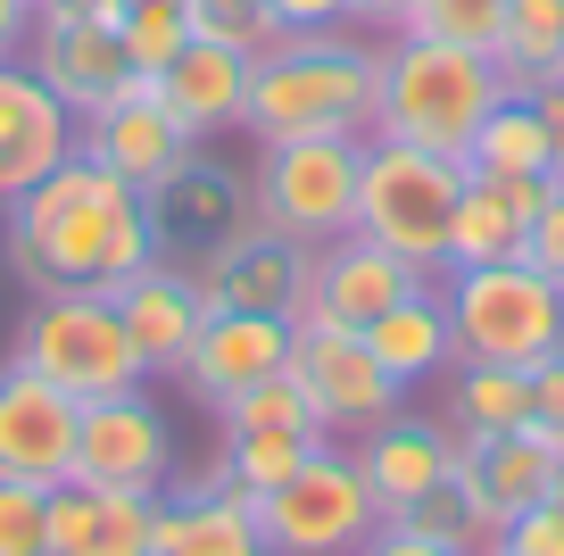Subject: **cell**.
Returning a JSON list of instances; mask_svg holds the SVG:
<instances>
[{
  "label": "cell",
  "mask_w": 564,
  "mask_h": 556,
  "mask_svg": "<svg viewBox=\"0 0 564 556\" xmlns=\"http://www.w3.org/2000/svg\"><path fill=\"white\" fill-rule=\"evenodd\" d=\"M366 349L399 374L406 391L423 383V374H441V365H457V332H448V308H441V282H423V291H406L399 308H382L366 324Z\"/></svg>",
  "instance_id": "d4e9b609"
},
{
  "label": "cell",
  "mask_w": 564,
  "mask_h": 556,
  "mask_svg": "<svg viewBox=\"0 0 564 556\" xmlns=\"http://www.w3.org/2000/svg\"><path fill=\"white\" fill-rule=\"evenodd\" d=\"M556 466H564V449L540 432V424H523V432H490V440H465L457 449V482L474 490V506H481V523H514L523 506H540L547 490H556Z\"/></svg>",
  "instance_id": "7402d4cb"
},
{
  "label": "cell",
  "mask_w": 564,
  "mask_h": 556,
  "mask_svg": "<svg viewBox=\"0 0 564 556\" xmlns=\"http://www.w3.org/2000/svg\"><path fill=\"white\" fill-rule=\"evenodd\" d=\"M357 167H366V141H258V174H249L258 225L307 249L340 242L357 225Z\"/></svg>",
  "instance_id": "ba28073f"
},
{
  "label": "cell",
  "mask_w": 564,
  "mask_h": 556,
  "mask_svg": "<svg viewBox=\"0 0 564 556\" xmlns=\"http://www.w3.org/2000/svg\"><path fill=\"white\" fill-rule=\"evenodd\" d=\"M474 556H507V548H498V539H481V548H474Z\"/></svg>",
  "instance_id": "f6af8a7d"
},
{
  "label": "cell",
  "mask_w": 564,
  "mask_h": 556,
  "mask_svg": "<svg viewBox=\"0 0 564 556\" xmlns=\"http://www.w3.org/2000/svg\"><path fill=\"white\" fill-rule=\"evenodd\" d=\"M531 108H540V125H547V167H556V183H564V84H540Z\"/></svg>",
  "instance_id": "b9f144b4"
},
{
  "label": "cell",
  "mask_w": 564,
  "mask_h": 556,
  "mask_svg": "<svg viewBox=\"0 0 564 556\" xmlns=\"http://www.w3.org/2000/svg\"><path fill=\"white\" fill-rule=\"evenodd\" d=\"M349 449H357L373 499H382V523H390L399 506H415L423 490L457 482V449H465V440H457L448 416H415V407H399V416H382L373 432H357Z\"/></svg>",
  "instance_id": "e0dca14e"
},
{
  "label": "cell",
  "mask_w": 564,
  "mask_h": 556,
  "mask_svg": "<svg viewBox=\"0 0 564 556\" xmlns=\"http://www.w3.org/2000/svg\"><path fill=\"white\" fill-rule=\"evenodd\" d=\"M75 150L100 158V167H117L124 183H141V192H159V183L199 150V141L183 133V117L159 100V84H141V92H124V100L91 108V117H84V141H75Z\"/></svg>",
  "instance_id": "ac0fdd59"
},
{
  "label": "cell",
  "mask_w": 564,
  "mask_h": 556,
  "mask_svg": "<svg viewBox=\"0 0 564 556\" xmlns=\"http://www.w3.org/2000/svg\"><path fill=\"white\" fill-rule=\"evenodd\" d=\"M498 258H523V209L498 192L490 174L465 167V200H457V225H448V266H498Z\"/></svg>",
  "instance_id": "83f0119b"
},
{
  "label": "cell",
  "mask_w": 564,
  "mask_h": 556,
  "mask_svg": "<svg viewBox=\"0 0 564 556\" xmlns=\"http://www.w3.org/2000/svg\"><path fill=\"white\" fill-rule=\"evenodd\" d=\"M373 100H382V51L333 34H282L274 51L249 58V133L258 141H366Z\"/></svg>",
  "instance_id": "7a4b0ae2"
},
{
  "label": "cell",
  "mask_w": 564,
  "mask_h": 556,
  "mask_svg": "<svg viewBox=\"0 0 564 556\" xmlns=\"http://www.w3.org/2000/svg\"><path fill=\"white\" fill-rule=\"evenodd\" d=\"M117 316H124V332H133L141 365H150V374H175L183 349H192V341H199V324H208L199 266H183V258H150V266H141V275L117 291Z\"/></svg>",
  "instance_id": "44dd1931"
},
{
  "label": "cell",
  "mask_w": 564,
  "mask_h": 556,
  "mask_svg": "<svg viewBox=\"0 0 564 556\" xmlns=\"http://www.w3.org/2000/svg\"><path fill=\"white\" fill-rule=\"evenodd\" d=\"M441 308L457 332V357H490V365H547L564 349V291L523 258L498 266H448L441 275Z\"/></svg>",
  "instance_id": "8992f818"
},
{
  "label": "cell",
  "mask_w": 564,
  "mask_h": 556,
  "mask_svg": "<svg viewBox=\"0 0 564 556\" xmlns=\"http://www.w3.org/2000/svg\"><path fill=\"white\" fill-rule=\"evenodd\" d=\"M291 383L316 399V416H324L333 440H357V432H373L382 416L406 407V383L366 349V332L324 324V316H300V324H291Z\"/></svg>",
  "instance_id": "9c48e42d"
},
{
  "label": "cell",
  "mask_w": 564,
  "mask_h": 556,
  "mask_svg": "<svg viewBox=\"0 0 564 556\" xmlns=\"http://www.w3.org/2000/svg\"><path fill=\"white\" fill-rule=\"evenodd\" d=\"M291 365V316H258V308H208V324H199V341L183 349V391H192L199 407H232L241 391H258L265 374H282Z\"/></svg>",
  "instance_id": "4fadbf2b"
},
{
  "label": "cell",
  "mask_w": 564,
  "mask_h": 556,
  "mask_svg": "<svg viewBox=\"0 0 564 556\" xmlns=\"http://www.w3.org/2000/svg\"><path fill=\"white\" fill-rule=\"evenodd\" d=\"M159 556H274V548L258 532V499L208 482L159 499Z\"/></svg>",
  "instance_id": "cb8c5ba5"
},
{
  "label": "cell",
  "mask_w": 564,
  "mask_h": 556,
  "mask_svg": "<svg viewBox=\"0 0 564 556\" xmlns=\"http://www.w3.org/2000/svg\"><path fill=\"white\" fill-rule=\"evenodd\" d=\"M490 58L514 92L564 84V0H507V25H498Z\"/></svg>",
  "instance_id": "4316f807"
},
{
  "label": "cell",
  "mask_w": 564,
  "mask_h": 556,
  "mask_svg": "<svg viewBox=\"0 0 564 556\" xmlns=\"http://www.w3.org/2000/svg\"><path fill=\"white\" fill-rule=\"evenodd\" d=\"M307 266H316L307 242H291L274 225H241L225 249L199 258V291H208V308H258V316H291L300 324L307 316Z\"/></svg>",
  "instance_id": "9a60e30c"
},
{
  "label": "cell",
  "mask_w": 564,
  "mask_h": 556,
  "mask_svg": "<svg viewBox=\"0 0 564 556\" xmlns=\"http://www.w3.org/2000/svg\"><path fill=\"white\" fill-rule=\"evenodd\" d=\"M159 499L166 490H100L51 482V556H159Z\"/></svg>",
  "instance_id": "ffe728a7"
},
{
  "label": "cell",
  "mask_w": 564,
  "mask_h": 556,
  "mask_svg": "<svg viewBox=\"0 0 564 556\" xmlns=\"http://www.w3.org/2000/svg\"><path fill=\"white\" fill-rule=\"evenodd\" d=\"M507 0H415V18L399 34H432V42H465V51H498Z\"/></svg>",
  "instance_id": "1f68e13d"
},
{
  "label": "cell",
  "mask_w": 564,
  "mask_h": 556,
  "mask_svg": "<svg viewBox=\"0 0 564 556\" xmlns=\"http://www.w3.org/2000/svg\"><path fill=\"white\" fill-rule=\"evenodd\" d=\"M406 291H423V275L406 258H390L382 242H366V233H340V242L316 249V266H307V316H324V324H349L366 332L382 308H399Z\"/></svg>",
  "instance_id": "d6986e66"
},
{
  "label": "cell",
  "mask_w": 564,
  "mask_h": 556,
  "mask_svg": "<svg viewBox=\"0 0 564 556\" xmlns=\"http://www.w3.org/2000/svg\"><path fill=\"white\" fill-rule=\"evenodd\" d=\"M556 499H564V466H556Z\"/></svg>",
  "instance_id": "bcb514c9"
},
{
  "label": "cell",
  "mask_w": 564,
  "mask_h": 556,
  "mask_svg": "<svg viewBox=\"0 0 564 556\" xmlns=\"http://www.w3.org/2000/svg\"><path fill=\"white\" fill-rule=\"evenodd\" d=\"M498 548H507V556H564V499H556V490H547V499L540 506H523V515H514V523H498Z\"/></svg>",
  "instance_id": "8d00e7d4"
},
{
  "label": "cell",
  "mask_w": 564,
  "mask_h": 556,
  "mask_svg": "<svg viewBox=\"0 0 564 556\" xmlns=\"http://www.w3.org/2000/svg\"><path fill=\"white\" fill-rule=\"evenodd\" d=\"M75 141H84V117L25 58H0V209L25 200L51 167H67Z\"/></svg>",
  "instance_id": "5bb4252c"
},
{
  "label": "cell",
  "mask_w": 564,
  "mask_h": 556,
  "mask_svg": "<svg viewBox=\"0 0 564 556\" xmlns=\"http://www.w3.org/2000/svg\"><path fill=\"white\" fill-rule=\"evenodd\" d=\"M258 532H265L274 556H357L366 548L382 532V499H373V482H366L349 440H316L291 482L265 490Z\"/></svg>",
  "instance_id": "52a82bcc"
},
{
  "label": "cell",
  "mask_w": 564,
  "mask_h": 556,
  "mask_svg": "<svg viewBox=\"0 0 564 556\" xmlns=\"http://www.w3.org/2000/svg\"><path fill=\"white\" fill-rule=\"evenodd\" d=\"M448 424H457V440L523 432V424H531V365L457 357V374H448Z\"/></svg>",
  "instance_id": "484cf974"
},
{
  "label": "cell",
  "mask_w": 564,
  "mask_h": 556,
  "mask_svg": "<svg viewBox=\"0 0 564 556\" xmlns=\"http://www.w3.org/2000/svg\"><path fill=\"white\" fill-rule=\"evenodd\" d=\"M159 258V225H150V192L124 183L117 167L75 150L51 167L25 200H9V266L25 291H100L117 299L141 266Z\"/></svg>",
  "instance_id": "6da1fadb"
},
{
  "label": "cell",
  "mask_w": 564,
  "mask_h": 556,
  "mask_svg": "<svg viewBox=\"0 0 564 556\" xmlns=\"http://www.w3.org/2000/svg\"><path fill=\"white\" fill-rule=\"evenodd\" d=\"M150 225H159V258H183V249H192V266H199L208 249H225L241 225H258V200H249L241 174H225L216 158L192 150L159 192H150Z\"/></svg>",
  "instance_id": "2e32d148"
},
{
  "label": "cell",
  "mask_w": 564,
  "mask_h": 556,
  "mask_svg": "<svg viewBox=\"0 0 564 556\" xmlns=\"http://www.w3.org/2000/svg\"><path fill=\"white\" fill-rule=\"evenodd\" d=\"M216 424H225V432H307V440H333V432H324V416H316V399L291 383V365L265 374L258 391H241L232 407H216Z\"/></svg>",
  "instance_id": "4dcf8cb0"
},
{
  "label": "cell",
  "mask_w": 564,
  "mask_h": 556,
  "mask_svg": "<svg viewBox=\"0 0 564 556\" xmlns=\"http://www.w3.org/2000/svg\"><path fill=\"white\" fill-rule=\"evenodd\" d=\"M0 556H51V490L0 482Z\"/></svg>",
  "instance_id": "d590c367"
},
{
  "label": "cell",
  "mask_w": 564,
  "mask_h": 556,
  "mask_svg": "<svg viewBox=\"0 0 564 556\" xmlns=\"http://www.w3.org/2000/svg\"><path fill=\"white\" fill-rule=\"evenodd\" d=\"M523 266H540V275L564 291V183L540 200V216L523 225Z\"/></svg>",
  "instance_id": "74e56055"
},
{
  "label": "cell",
  "mask_w": 564,
  "mask_h": 556,
  "mask_svg": "<svg viewBox=\"0 0 564 556\" xmlns=\"http://www.w3.org/2000/svg\"><path fill=\"white\" fill-rule=\"evenodd\" d=\"M75 424L84 407L67 399L58 383H42L34 365L0 357V482H67L75 473Z\"/></svg>",
  "instance_id": "7c38bea8"
},
{
  "label": "cell",
  "mask_w": 564,
  "mask_h": 556,
  "mask_svg": "<svg viewBox=\"0 0 564 556\" xmlns=\"http://www.w3.org/2000/svg\"><path fill=\"white\" fill-rule=\"evenodd\" d=\"M9 357L34 365L42 383H58L75 407L150 383V365H141L117 299H100V291H42L34 308L18 316V332H9Z\"/></svg>",
  "instance_id": "5b68a950"
},
{
  "label": "cell",
  "mask_w": 564,
  "mask_h": 556,
  "mask_svg": "<svg viewBox=\"0 0 564 556\" xmlns=\"http://www.w3.org/2000/svg\"><path fill=\"white\" fill-rule=\"evenodd\" d=\"M465 167L474 174H556L547 167V125H540V108H531V92H507V100L481 117Z\"/></svg>",
  "instance_id": "f1b7e54d"
},
{
  "label": "cell",
  "mask_w": 564,
  "mask_h": 556,
  "mask_svg": "<svg viewBox=\"0 0 564 556\" xmlns=\"http://www.w3.org/2000/svg\"><path fill=\"white\" fill-rule=\"evenodd\" d=\"M465 200V158L415 150V141L366 133V167H357V233L406 258L423 282L448 275V225Z\"/></svg>",
  "instance_id": "277c9868"
},
{
  "label": "cell",
  "mask_w": 564,
  "mask_h": 556,
  "mask_svg": "<svg viewBox=\"0 0 564 556\" xmlns=\"http://www.w3.org/2000/svg\"><path fill=\"white\" fill-rule=\"evenodd\" d=\"M406 18H415V0H349V25H390L399 34Z\"/></svg>",
  "instance_id": "7bdbcfd3"
},
{
  "label": "cell",
  "mask_w": 564,
  "mask_h": 556,
  "mask_svg": "<svg viewBox=\"0 0 564 556\" xmlns=\"http://www.w3.org/2000/svg\"><path fill=\"white\" fill-rule=\"evenodd\" d=\"M390 523H415V532L448 539V548H481V539H490V523H481V506H474V490H465V482L423 490V499H415V506H399Z\"/></svg>",
  "instance_id": "836d02e7"
},
{
  "label": "cell",
  "mask_w": 564,
  "mask_h": 556,
  "mask_svg": "<svg viewBox=\"0 0 564 556\" xmlns=\"http://www.w3.org/2000/svg\"><path fill=\"white\" fill-rule=\"evenodd\" d=\"M357 556H474V548H448V539L415 532V523H382V532H373Z\"/></svg>",
  "instance_id": "ab89813d"
},
{
  "label": "cell",
  "mask_w": 564,
  "mask_h": 556,
  "mask_svg": "<svg viewBox=\"0 0 564 556\" xmlns=\"http://www.w3.org/2000/svg\"><path fill=\"white\" fill-rule=\"evenodd\" d=\"M25 34H34V9H25V0H0V58H18Z\"/></svg>",
  "instance_id": "ee69618b"
},
{
  "label": "cell",
  "mask_w": 564,
  "mask_h": 556,
  "mask_svg": "<svg viewBox=\"0 0 564 556\" xmlns=\"http://www.w3.org/2000/svg\"><path fill=\"white\" fill-rule=\"evenodd\" d=\"M25 67H34L75 117H91V108L124 100V92H141V84H159V75H141L133 58H124L117 25L91 18V0H42L34 34H25Z\"/></svg>",
  "instance_id": "30bf717a"
},
{
  "label": "cell",
  "mask_w": 564,
  "mask_h": 556,
  "mask_svg": "<svg viewBox=\"0 0 564 556\" xmlns=\"http://www.w3.org/2000/svg\"><path fill=\"white\" fill-rule=\"evenodd\" d=\"M75 482L100 490H175V424L150 407V391L91 399L75 424Z\"/></svg>",
  "instance_id": "8fae6325"
},
{
  "label": "cell",
  "mask_w": 564,
  "mask_h": 556,
  "mask_svg": "<svg viewBox=\"0 0 564 556\" xmlns=\"http://www.w3.org/2000/svg\"><path fill=\"white\" fill-rule=\"evenodd\" d=\"M531 424L564 449V349H556L547 365H531Z\"/></svg>",
  "instance_id": "f35d334b"
},
{
  "label": "cell",
  "mask_w": 564,
  "mask_h": 556,
  "mask_svg": "<svg viewBox=\"0 0 564 556\" xmlns=\"http://www.w3.org/2000/svg\"><path fill=\"white\" fill-rule=\"evenodd\" d=\"M159 100L183 117V133H192V141L232 133V125L249 117V51H232V42H208V34H192L175 58H166V75H159Z\"/></svg>",
  "instance_id": "603a6c76"
},
{
  "label": "cell",
  "mask_w": 564,
  "mask_h": 556,
  "mask_svg": "<svg viewBox=\"0 0 564 556\" xmlns=\"http://www.w3.org/2000/svg\"><path fill=\"white\" fill-rule=\"evenodd\" d=\"M192 34L208 42H232V51H274L282 42V18H274V0H192Z\"/></svg>",
  "instance_id": "d6a6232c"
},
{
  "label": "cell",
  "mask_w": 564,
  "mask_h": 556,
  "mask_svg": "<svg viewBox=\"0 0 564 556\" xmlns=\"http://www.w3.org/2000/svg\"><path fill=\"white\" fill-rule=\"evenodd\" d=\"M25 9H42V0H25Z\"/></svg>",
  "instance_id": "7dc6e473"
},
{
  "label": "cell",
  "mask_w": 564,
  "mask_h": 556,
  "mask_svg": "<svg viewBox=\"0 0 564 556\" xmlns=\"http://www.w3.org/2000/svg\"><path fill=\"white\" fill-rule=\"evenodd\" d=\"M117 34H124V58H133L141 75H166V58L192 42V18H183V9H124Z\"/></svg>",
  "instance_id": "e575fe53"
},
{
  "label": "cell",
  "mask_w": 564,
  "mask_h": 556,
  "mask_svg": "<svg viewBox=\"0 0 564 556\" xmlns=\"http://www.w3.org/2000/svg\"><path fill=\"white\" fill-rule=\"evenodd\" d=\"M307 449H316L307 432H225V449H216V473H208V482L241 490V499H265V490H282L291 473L307 466ZM208 482H192V490H208Z\"/></svg>",
  "instance_id": "f546056e"
},
{
  "label": "cell",
  "mask_w": 564,
  "mask_h": 556,
  "mask_svg": "<svg viewBox=\"0 0 564 556\" xmlns=\"http://www.w3.org/2000/svg\"><path fill=\"white\" fill-rule=\"evenodd\" d=\"M282 34H333V25H349V0H274Z\"/></svg>",
  "instance_id": "60d3db41"
},
{
  "label": "cell",
  "mask_w": 564,
  "mask_h": 556,
  "mask_svg": "<svg viewBox=\"0 0 564 556\" xmlns=\"http://www.w3.org/2000/svg\"><path fill=\"white\" fill-rule=\"evenodd\" d=\"M507 75L490 51H465V42H432V34H390L382 42V100H373V133L415 141V150L465 158L498 100H507Z\"/></svg>",
  "instance_id": "3957f363"
}]
</instances>
